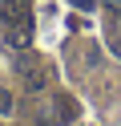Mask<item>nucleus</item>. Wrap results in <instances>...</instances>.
Returning a JSON list of instances; mask_svg holds the SVG:
<instances>
[{
    "instance_id": "nucleus-4",
    "label": "nucleus",
    "mask_w": 121,
    "mask_h": 126,
    "mask_svg": "<svg viewBox=\"0 0 121 126\" xmlns=\"http://www.w3.org/2000/svg\"><path fill=\"white\" fill-rule=\"evenodd\" d=\"M105 12H109V16H117V20H121V0H105Z\"/></svg>"
},
{
    "instance_id": "nucleus-1",
    "label": "nucleus",
    "mask_w": 121,
    "mask_h": 126,
    "mask_svg": "<svg viewBox=\"0 0 121 126\" xmlns=\"http://www.w3.org/2000/svg\"><path fill=\"white\" fill-rule=\"evenodd\" d=\"M0 16L8 25V45L24 49L32 41V16H28V0H0Z\"/></svg>"
},
{
    "instance_id": "nucleus-3",
    "label": "nucleus",
    "mask_w": 121,
    "mask_h": 126,
    "mask_svg": "<svg viewBox=\"0 0 121 126\" xmlns=\"http://www.w3.org/2000/svg\"><path fill=\"white\" fill-rule=\"evenodd\" d=\"M12 110H16V98H12L8 90H0V118H8Z\"/></svg>"
},
{
    "instance_id": "nucleus-5",
    "label": "nucleus",
    "mask_w": 121,
    "mask_h": 126,
    "mask_svg": "<svg viewBox=\"0 0 121 126\" xmlns=\"http://www.w3.org/2000/svg\"><path fill=\"white\" fill-rule=\"evenodd\" d=\"M109 49H113V53L121 57V33H109Z\"/></svg>"
},
{
    "instance_id": "nucleus-2",
    "label": "nucleus",
    "mask_w": 121,
    "mask_h": 126,
    "mask_svg": "<svg viewBox=\"0 0 121 126\" xmlns=\"http://www.w3.org/2000/svg\"><path fill=\"white\" fill-rule=\"evenodd\" d=\"M16 73H20V81L28 85L32 94H40V90L48 85V69L40 65V61L32 57V53H24V57H16Z\"/></svg>"
},
{
    "instance_id": "nucleus-6",
    "label": "nucleus",
    "mask_w": 121,
    "mask_h": 126,
    "mask_svg": "<svg viewBox=\"0 0 121 126\" xmlns=\"http://www.w3.org/2000/svg\"><path fill=\"white\" fill-rule=\"evenodd\" d=\"M73 4H77V8H93L97 0H73Z\"/></svg>"
}]
</instances>
